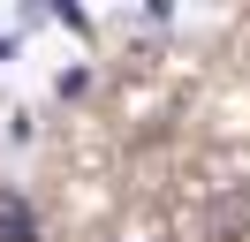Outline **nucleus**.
<instances>
[{
	"label": "nucleus",
	"instance_id": "f257e3e1",
	"mask_svg": "<svg viewBox=\"0 0 250 242\" xmlns=\"http://www.w3.org/2000/svg\"><path fill=\"white\" fill-rule=\"evenodd\" d=\"M0 242H38V212H31V197H0Z\"/></svg>",
	"mask_w": 250,
	"mask_h": 242
}]
</instances>
